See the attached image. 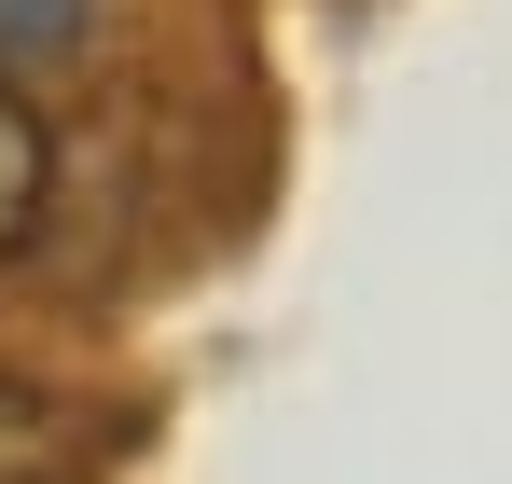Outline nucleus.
Wrapping results in <instances>:
<instances>
[{"label":"nucleus","mask_w":512,"mask_h":484,"mask_svg":"<svg viewBox=\"0 0 512 484\" xmlns=\"http://www.w3.org/2000/svg\"><path fill=\"white\" fill-rule=\"evenodd\" d=\"M42 180H56V139H42L28 83L0 70V263H14V249H28V222H42Z\"/></svg>","instance_id":"obj_1"},{"label":"nucleus","mask_w":512,"mask_h":484,"mask_svg":"<svg viewBox=\"0 0 512 484\" xmlns=\"http://www.w3.org/2000/svg\"><path fill=\"white\" fill-rule=\"evenodd\" d=\"M0 484H84V429L42 388H0Z\"/></svg>","instance_id":"obj_2"},{"label":"nucleus","mask_w":512,"mask_h":484,"mask_svg":"<svg viewBox=\"0 0 512 484\" xmlns=\"http://www.w3.org/2000/svg\"><path fill=\"white\" fill-rule=\"evenodd\" d=\"M84 28H97V0H0V70H14V83H28V70H70Z\"/></svg>","instance_id":"obj_3"}]
</instances>
